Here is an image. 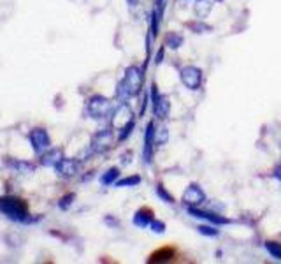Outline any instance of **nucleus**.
Segmentation results:
<instances>
[{
	"label": "nucleus",
	"instance_id": "1",
	"mask_svg": "<svg viewBox=\"0 0 281 264\" xmlns=\"http://www.w3.org/2000/svg\"><path fill=\"white\" fill-rule=\"evenodd\" d=\"M142 81H144V76H142V71L136 65H130L129 69L125 71V78L123 81L118 83V90H116V97L120 104H123L129 101L130 97L137 95L142 88Z\"/></svg>",
	"mask_w": 281,
	"mask_h": 264
},
{
	"label": "nucleus",
	"instance_id": "2",
	"mask_svg": "<svg viewBox=\"0 0 281 264\" xmlns=\"http://www.w3.org/2000/svg\"><path fill=\"white\" fill-rule=\"evenodd\" d=\"M0 211L11 220H16V222L29 220V206H27V203L19 197H14V195L0 197Z\"/></svg>",
	"mask_w": 281,
	"mask_h": 264
},
{
	"label": "nucleus",
	"instance_id": "3",
	"mask_svg": "<svg viewBox=\"0 0 281 264\" xmlns=\"http://www.w3.org/2000/svg\"><path fill=\"white\" fill-rule=\"evenodd\" d=\"M111 111V101L102 95H93V97L88 99L86 102V115L90 118H95V120H100V118H106Z\"/></svg>",
	"mask_w": 281,
	"mask_h": 264
},
{
	"label": "nucleus",
	"instance_id": "4",
	"mask_svg": "<svg viewBox=\"0 0 281 264\" xmlns=\"http://www.w3.org/2000/svg\"><path fill=\"white\" fill-rule=\"evenodd\" d=\"M151 104H153V113H155V117H158L160 120L169 118L171 102H169V97L158 94L157 85H151Z\"/></svg>",
	"mask_w": 281,
	"mask_h": 264
},
{
	"label": "nucleus",
	"instance_id": "5",
	"mask_svg": "<svg viewBox=\"0 0 281 264\" xmlns=\"http://www.w3.org/2000/svg\"><path fill=\"white\" fill-rule=\"evenodd\" d=\"M181 83L188 88V90H197L202 83V71L195 65H187L181 69L180 73Z\"/></svg>",
	"mask_w": 281,
	"mask_h": 264
},
{
	"label": "nucleus",
	"instance_id": "6",
	"mask_svg": "<svg viewBox=\"0 0 281 264\" xmlns=\"http://www.w3.org/2000/svg\"><path fill=\"white\" fill-rule=\"evenodd\" d=\"M183 203L187 206H200L206 201V192L200 189V185L192 183L187 187V190L183 192Z\"/></svg>",
	"mask_w": 281,
	"mask_h": 264
},
{
	"label": "nucleus",
	"instance_id": "7",
	"mask_svg": "<svg viewBox=\"0 0 281 264\" xmlns=\"http://www.w3.org/2000/svg\"><path fill=\"white\" fill-rule=\"evenodd\" d=\"M111 143H113V132L108 129L97 132L92 139V145H90V153H102L111 146Z\"/></svg>",
	"mask_w": 281,
	"mask_h": 264
},
{
	"label": "nucleus",
	"instance_id": "8",
	"mask_svg": "<svg viewBox=\"0 0 281 264\" xmlns=\"http://www.w3.org/2000/svg\"><path fill=\"white\" fill-rule=\"evenodd\" d=\"M30 143L32 146H34V150L37 151V153H42V151H46L47 148L51 146V141H49V136H47V132L44 129H34L30 132Z\"/></svg>",
	"mask_w": 281,
	"mask_h": 264
},
{
	"label": "nucleus",
	"instance_id": "9",
	"mask_svg": "<svg viewBox=\"0 0 281 264\" xmlns=\"http://www.w3.org/2000/svg\"><path fill=\"white\" fill-rule=\"evenodd\" d=\"M188 213L195 218H202V220H208L211 222L213 226H223V224H228V218L221 217V215H216L213 211H204V210H199L197 206H188Z\"/></svg>",
	"mask_w": 281,
	"mask_h": 264
},
{
	"label": "nucleus",
	"instance_id": "10",
	"mask_svg": "<svg viewBox=\"0 0 281 264\" xmlns=\"http://www.w3.org/2000/svg\"><path fill=\"white\" fill-rule=\"evenodd\" d=\"M132 118H134L132 117V111H130V107L126 106V102H123V104H120V106H118L116 111H114L113 118H111V125H113L114 129H120L121 130V127H125Z\"/></svg>",
	"mask_w": 281,
	"mask_h": 264
},
{
	"label": "nucleus",
	"instance_id": "11",
	"mask_svg": "<svg viewBox=\"0 0 281 264\" xmlns=\"http://www.w3.org/2000/svg\"><path fill=\"white\" fill-rule=\"evenodd\" d=\"M78 161L76 159H65L63 157L60 162L55 166V171L58 173V176H62V178H72V176L78 174Z\"/></svg>",
	"mask_w": 281,
	"mask_h": 264
},
{
	"label": "nucleus",
	"instance_id": "12",
	"mask_svg": "<svg viewBox=\"0 0 281 264\" xmlns=\"http://www.w3.org/2000/svg\"><path fill=\"white\" fill-rule=\"evenodd\" d=\"M153 132H155V125H153V122H149L148 125H146V136H144V162L146 164L151 162L153 146H155V143H153Z\"/></svg>",
	"mask_w": 281,
	"mask_h": 264
},
{
	"label": "nucleus",
	"instance_id": "13",
	"mask_svg": "<svg viewBox=\"0 0 281 264\" xmlns=\"http://www.w3.org/2000/svg\"><path fill=\"white\" fill-rule=\"evenodd\" d=\"M151 220H153V211L149 210V208H141V210L136 211L132 222L136 224L137 227H148L149 224H151Z\"/></svg>",
	"mask_w": 281,
	"mask_h": 264
},
{
	"label": "nucleus",
	"instance_id": "14",
	"mask_svg": "<svg viewBox=\"0 0 281 264\" xmlns=\"http://www.w3.org/2000/svg\"><path fill=\"white\" fill-rule=\"evenodd\" d=\"M62 159H63V153H62L60 148H53L51 151H46V153L42 155L41 164L44 167H55L58 162L62 161Z\"/></svg>",
	"mask_w": 281,
	"mask_h": 264
},
{
	"label": "nucleus",
	"instance_id": "15",
	"mask_svg": "<svg viewBox=\"0 0 281 264\" xmlns=\"http://www.w3.org/2000/svg\"><path fill=\"white\" fill-rule=\"evenodd\" d=\"M213 2H215V0H197L195 6H193V13H195L197 18L199 19L208 18L213 9Z\"/></svg>",
	"mask_w": 281,
	"mask_h": 264
},
{
	"label": "nucleus",
	"instance_id": "16",
	"mask_svg": "<svg viewBox=\"0 0 281 264\" xmlns=\"http://www.w3.org/2000/svg\"><path fill=\"white\" fill-rule=\"evenodd\" d=\"M167 139H169V130L165 129L164 125L158 127V130L153 132V143H155L157 146L165 145V143H167Z\"/></svg>",
	"mask_w": 281,
	"mask_h": 264
},
{
	"label": "nucleus",
	"instance_id": "17",
	"mask_svg": "<svg viewBox=\"0 0 281 264\" xmlns=\"http://www.w3.org/2000/svg\"><path fill=\"white\" fill-rule=\"evenodd\" d=\"M118 176H120V169H118V167H111L109 171H106V173L100 176V183L102 185H111V183L116 182Z\"/></svg>",
	"mask_w": 281,
	"mask_h": 264
},
{
	"label": "nucleus",
	"instance_id": "18",
	"mask_svg": "<svg viewBox=\"0 0 281 264\" xmlns=\"http://www.w3.org/2000/svg\"><path fill=\"white\" fill-rule=\"evenodd\" d=\"M174 255V250L172 249H164V250H158L155 254L149 257V262H162V261H169Z\"/></svg>",
	"mask_w": 281,
	"mask_h": 264
},
{
	"label": "nucleus",
	"instance_id": "19",
	"mask_svg": "<svg viewBox=\"0 0 281 264\" xmlns=\"http://www.w3.org/2000/svg\"><path fill=\"white\" fill-rule=\"evenodd\" d=\"M185 39L181 37L180 34H176V32H171V34H167V37H165V42H167V46L171 48V50H177V48L183 44Z\"/></svg>",
	"mask_w": 281,
	"mask_h": 264
},
{
	"label": "nucleus",
	"instance_id": "20",
	"mask_svg": "<svg viewBox=\"0 0 281 264\" xmlns=\"http://www.w3.org/2000/svg\"><path fill=\"white\" fill-rule=\"evenodd\" d=\"M7 164H9L11 167H14L18 173H32V169H34V166L29 162H18V161H7Z\"/></svg>",
	"mask_w": 281,
	"mask_h": 264
},
{
	"label": "nucleus",
	"instance_id": "21",
	"mask_svg": "<svg viewBox=\"0 0 281 264\" xmlns=\"http://www.w3.org/2000/svg\"><path fill=\"white\" fill-rule=\"evenodd\" d=\"M137 183H141V176L134 174V176H126V178H121L116 182L118 187H136Z\"/></svg>",
	"mask_w": 281,
	"mask_h": 264
},
{
	"label": "nucleus",
	"instance_id": "22",
	"mask_svg": "<svg viewBox=\"0 0 281 264\" xmlns=\"http://www.w3.org/2000/svg\"><path fill=\"white\" fill-rule=\"evenodd\" d=\"M266 250L272 255L274 259H279L281 261V243H274V241H267L266 243Z\"/></svg>",
	"mask_w": 281,
	"mask_h": 264
},
{
	"label": "nucleus",
	"instance_id": "23",
	"mask_svg": "<svg viewBox=\"0 0 281 264\" xmlns=\"http://www.w3.org/2000/svg\"><path fill=\"white\" fill-rule=\"evenodd\" d=\"M74 199H76V194H67V195H63L60 201H58V208H60V210H69L70 205H72Z\"/></svg>",
	"mask_w": 281,
	"mask_h": 264
},
{
	"label": "nucleus",
	"instance_id": "24",
	"mask_svg": "<svg viewBox=\"0 0 281 264\" xmlns=\"http://www.w3.org/2000/svg\"><path fill=\"white\" fill-rule=\"evenodd\" d=\"M197 229H199V233L204 234V236H218V233H220L215 226H199Z\"/></svg>",
	"mask_w": 281,
	"mask_h": 264
},
{
	"label": "nucleus",
	"instance_id": "25",
	"mask_svg": "<svg viewBox=\"0 0 281 264\" xmlns=\"http://www.w3.org/2000/svg\"><path fill=\"white\" fill-rule=\"evenodd\" d=\"M134 123H136V120H130L129 123H126L125 127H121V134H120V141H123V139H126L130 136V132H132V129H134Z\"/></svg>",
	"mask_w": 281,
	"mask_h": 264
},
{
	"label": "nucleus",
	"instance_id": "26",
	"mask_svg": "<svg viewBox=\"0 0 281 264\" xmlns=\"http://www.w3.org/2000/svg\"><path fill=\"white\" fill-rule=\"evenodd\" d=\"M149 227H151L153 233H164V231H165V224H164V222H160V220H155V218L151 220V224H149Z\"/></svg>",
	"mask_w": 281,
	"mask_h": 264
},
{
	"label": "nucleus",
	"instance_id": "27",
	"mask_svg": "<svg viewBox=\"0 0 281 264\" xmlns=\"http://www.w3.org/2000/svg\"><path fill=\"white\" fill-rule=\"evenodd\" d=\"M157 194L160 195L162 199H165V201H167V203H174L172 195L169 194V192L165 190V189H164V187H162V185H158V187H157Z\"/></svg>",
	"mask_w": 281,
	"mask_h": 264
},
{
	"label": "nucleus",
	"instance_id": "28",
	"mask_svg": "<svg viewBox=\"0 0 281 264\" xmlns=\"http://www.w3.org/2000/svg\"><path fill=\"white\" fill-rule=\"evenodd\" d=\"M190 27H192V29L195 30V32L199 30V34H200V32H204V30H209V27L208 25H202V23H192Z\"/></svg>",
	"mask_w": 281,
	"mask_h": 264
},
{
	"label": "nucleus",
	"instance_id": "29",
	"mask_svg": "<svg viewBox=\"0 0 281 264\" xmlns=\"http://www.w3.org/2000/svg\"><path fill=\"white\" fill-rule=\"evenodd\" d=\"M164 53H165V50H164V48H160V51H158V53H157V58H155V62H157V63H160V62H162V58H164Z\"/></svg>",
	"mask_w": 281,
	"mask_h": 264
},
{
	"label": "nucleus",
	"instance_id": "30",
	"mask_svg": "<svg viewBox=\"0 0 281 264\" xmlns=\"http://www.w3.org/2000/svg\"><path fill=\"white\" fill-rule=\"evenodd\" d=\"M274 176H276V178H278L279 182H281V164H279L278 167H276V171H274Z\"/></svg>",
	"mask_w": 281,
	"mask_h": 264
},
{
	"label": "nucleus",
	"instance_id": "31",
	"mask_svg": "<svg viewBox=\"0 0 281 264\" xmlns=\"http://www.w3.org/2000/svg\"><path fill=\"white\" fill-rule=\"evenodd\" d=\"M126 2H129V4H132V6H134V4H137V0H126Z\"/></svg>",
	"mask_w": 281,
	"mask_h": 264
}]
</instances>
